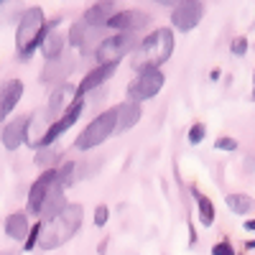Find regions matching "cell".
<instances>
[{
	"mask_svg": "<svg viewBox=\"0 0 255 255\" xmlns=\"http://www.w3.org/2000/svg\"><path fill=\"white\" fill-rule=\"evenodd\" d=\"M113 15H115V5L113 3H95V5L87 8V13L82 15V20L90 28H102V26H108V20Z\"/></svg>",
	"mask_w": 255,
	"mask_h": 255,
	"instance_id": "cell-18",
	"label": "cell"
},
{
	"mask_svg": "<svg viewBox=\"0 0 255 255\" xmlns=\"http://www.w3.org/2000/svg\"><path fill=\"white\" fill-rule=\"evenodd\" d=\"M74 72V56H67V54H61V56H56V59H49L46 61V67L41 69V82H46V84H51V82H67V77Z\"/></svg>",
	"mask_w": 255,
	"mask_h": 255,
	"instance_id": "cell-13",
	"label": "cell"
},
{
	"mask_svg": "<svg viewBox=\"0 0 255 255\" xmlns=\"http://www.w3.org/2000/svg\"><path fill=\"white\" fill-rule=\"evenodd\" d=\"M0 255H18V253H15V250H3Z\"/></svg>",
	"mask_w": 255,
	"mask_h": 255,
	"instance_id": "cell-32",
	"label": "cell"
},
{
	"mask_svg": "<svg viewBox=\"0 0 255 255\" xmlns=\"http://www.w3.org/2000/svg\"><path fill=\"white\" fill-rule=\"evenodd\" d=\"M28 232H31V222H28L26 212H13V215H8V220H5V235L10 240H18V243L23 240L26 243Z\"/></svg>",
	"mask_w": 255,
	"mask_h": 255,
	"instance_id": "cell-19",
	"label": "cell"
},
{
	"mask_svg": "<svg viewBox=\"0 0 255 255\" xmlns=\"http://www.w3.org/2000/svg\"><path fill=\"white\" fill-rule=\"evenodd\" d=\"M82 217H84V207L82 204H64L54 217L41 222V232H38V243L36 248L41 250H56L64 243H69L79 227H82Z\"/></svg>",
	"mask_w": 255,
	"mask_h": 255,
	"instance_id": "cell-1",
	"label": "cell"
},
{
	"mask_svg": "<svg viewBox=\"0 0 255 255\" xmlns=\"http://www.w3.org/2000/svg\"><path fill=\"white\" fill-rule=\"evenodd\" d=\"M145 26H151V15L143 10H120L108 20V28H113L118 33H138Z\"/></svg>",
	"mask_w": 255,
	"mask_h": 255,
	"instance_id": "cell-10",
	"label": "cell"
},
{
	"mask_svg": "<svg viewBox=\"0 0 255 255\" xmlns=\"http://www.w3.org/2000/svg\"><path fill=\"white\" fill-rule=\"evenodd\" d=\"M113 133H115V108L100 113V115L79 133V138L74 140V145L79 148V151H90V148L102 145Z\"/></svg>",
	"mask_w": 255,
	"mask_h": 255,
	"instance_id": "cell-4",
	"label": "cell"
},
{
	"mask_svg": "<svg viewBox=\"0 0 255 255\" xmlns=\"http://www.w3.org/2000/svg\"><path fill=\"white\" fill-rule=\"evenodd\" d=\"M74 97H77V87H74V84H69V82L56 84L54 92H51V97H49V113H51V115L64 113V110H67V105H69Z\"/></svg>",
	"mask_w": 255,
	"mask_h": 255,
	"instance_id": "cell-17",
	"label": "cell"
},
{
	"mask_svg": "<svg viewBox=\"0 0 255 255\" xmlns=\"http://www.w3.org/2000/svg\"><path fill=\"white\" fill-rule=\"evenodd\" d=\"M245 230H250V232H255V220H248V222H245Z\"/></svg>",
	"mask_w": 255,
	"mask_h": 255,
	"instance_id": "cell-31",
	"label": "cell"
},
{
	"mask_svg": "<svg viewBox=\"0 0 255 255\" xmlns=\"http://www.w3.org/2000/svg\"><path fill=\"white\" fill-rule=\"evenodd\" d=\"M56 179H59V184L67 189V186H72L74 184V179H77V163L74 161H67L59 171H56Z\"/></svg>",
	"mask_w": 255,
	"mask_h": 255,
	"instance_id": "cell-23",
	"label": "cell"
},
{
	"mask_svg": "<svg viewBox=\"0 0 255 255\" xmlns=\"http://www.w3.org/2000/svg\"><path fill=\"white\" fill-rule=\"evenodd\" d=\"M140 118H143V110H140L138 102H133V100L120 102L118 108H115V130H118V133L130 130L133 125H138Z\"/></svg>",
	"mask_w": 255,
	"mask_h": 255,
	"instance_id": "cell-14",
	"label": "cell"
},
{
	"mask_svg": "<svg viewBox=\"0 0 255 255\" xmlns=\"http://www.w3.org/2000/svg\"><path fill=\"white\" fill-rule=\"evenodd\" d=\"M118 72V64H97V67L84 77L82 82H79V87H77V95L79 97H84L87 92H92V90H97L100 84H105L113 74Z\"/></svg>",
	"mask_w": 255,
	"mask_h": 255,
	"instance_id": "cell-16",
	"label": "cell"
},
{
	"mask_svg": "<svg viewBox=\"0 0 255 255\" xmlns=\"http://www.w3.org/2000/svg\"><path fill=\"white\" fill-rule=\"evenodd\" d=\"M87 31H90V26L87 23H84V20H77V23H72V28H69V44L72 46H79L82 49V44H84V38H87Z\"/></svg>",
	"mask_w": 255,
	"mask_h": 255,
	"instance_id": "cell-22",
	"label": "cell"
},
{
	"mask_svg": "<svg viewBox=\"0 0 255 255\" xmlns=\"http://www.w3.org/2000/svg\"><path fill=\"white\" fill-rule=\"evenodd\" d=\"M28 128H31V115H20V118L5 123L3 133H0V143L8 151H18L23 143H28Z\"/></svg>",
	"mask_w": 255,
	"mask_h": 255,
	"instance_id": "cell-11",
	"label": "cell"
},
{
	"mask_svg": "<svg viewBox=\"0 0 255 255\" xmlns=\"http://www.w3.org/2000/svg\"><path fill=\"white\" fill-rule=\"evenodd\" d=\"M20 97H23V82L20 79L0 82V123L15 110V105L20 102Z\"/></svg>",
	"mask_w": 255,
	"mask_h": 255,
	"instance_id": "cell-12",
	"label": "cell"
},
{
	"mask_svg": "<svg viewBox=\"0 0 255 255\" xmlns=\"http://www.w3.org/2000/svg\"><path fill=\"white\" fill-rule=\"evenodd\" d=\"M46 13L41 8H28L18 20L15 28V51L20 59H31V54L41 46V38L46 33Z\"/></svg>",
	"mask_w": 255,
	"mask_h": 255,
	"instance_id": "cell-3",
	"label": "cell"
},
{
	"mask_svg": "<svg viewBox=\"0 0 255 255\" xmlns=\"http://www.w3.org/2000/svg\"><path fill=\"white\" fill-rule=\"evenodd\" d=\"M230 51L235 54V56H245V51H248V38H245V36H238L235 41H232Z\"/></svg>",
	"mask_w": 255,
	"mask_h": 255,
	"instance_id": "cell-28",
	"label": "cell"
},
{
	"mask_svg": "<svg viewBox=\"0 0 255 255\" xmlns=\"http://www.w3.org/2000/svg\"><path fill=\"white\" fill-rule=\"evenodd\" d=\"M202 18H204V5L197 3V0H186V3H179L174 5L171 10V23L176 31H191V28H197L202 23Z\"/></svg>",
	"mask_w": 255,
	"mask_h": 255,
	"instance_id": "cell-8",
	"label": "cell"
},
{
	"mask_svg": "<svg viewBox=\"0 0 255 255\" xmlns=\"http://www.w3.org/2000/svg\"><path fill=\"white\" fill-rule=\"evenodd\" d=\"M225 202H227V207L235 212V215H248V212L253 209V204H255L248 194H227Z\"/></svg>",
	"mask_w": 255,
	"mask_h": 255,
	"instance_id": "cell-21",
	"label": "cell"
},
{
	"mask_svg": "<svg viewBox=\"0 0 255 255\" xmlns=\"http://www.w3.org/2000/svg\"><path fill=\"white\" fill-rule=\"evenodd\" d=\"M171 54H174V31L171 28H158L151 36H145L135 46L133 67H135V72L161 69V64H166L171 59Z\"/></svg>",
	"mask_w": 255,
	"mask_h": 255,
	"instance_id": "cell-2",
	"label": "cell"
},
{
	"mask_svg": "<svg viewBox=\"0 0 255 255\" xmlns=\"http://www.w3.org/2000/svg\"><path fill=\"white\" fill-rule=\"evenodd\" d=\"M215 148H217V151H238V140L225 135V138H217L215 140Z\"/></svg>",
	"mask_w": 255,
	"mask_h": 255,
	"instance_id": "cell-27",
	"label": "cell"
},
{
	"mask_svg": "<svg viewBox=\"0 0 255 255\" xmlns=\"http://www.w3.org/2000/svg\"><path fill=\"white\" fill-rule=\"evenodd\" d=\"M212 255H235V248H232L230 240H220L215 248H212Z\"/></svg>",
	"mask_w": 255,
	"mask_h": 255,
	"instance_id": "cell-29",
	"label": "cell"
},
{
	"mask_svg": "<svg viewBox=\"0 0 255 255\" xmlns=\"http://www.w3.org/2000/svg\"><path fill=\"white\" fill-rule=\"evenodd\" d=\"M163 84H166V74L161 69H143L128 84V97L140 105L143 100H153L163 90Z\"/></svg>",
	"mask_w": 255,
	"mask_h": 255,
	"instance_id": "cell-7",
	"label": "cell"
},
{
	"mask_svg": "<svg viewBox=\"0 0 255 255\" xmlns=\"http://www.w3.org/2000/svg\"><path fill=\"white\" fill-rule=\"evenodd\" d=\"M253 100H255V87H253Z\"/></svg>",
	"mask_w": 255,
	"mask_h": 255,
	"instance_id": "cell-33",
	"label": "cell"
},
{
	"mask_svg": "<svg viewBox=\"0 0 255 255\" xmlns=\"http://www.w3.org/2000/svg\"><path fill=\"white\" fill-rule=\"evenodd\" d=\"M38 232H41V220H38L36 225H31V232H28V238H26V243H23V250H33V248H36Z\"/></svg>",
	"mask_w": 255,
	"mask_h": 255,
	"instance_id": "cell-26",
	"label": "cell"
},
{
	"mask_svg": "<svg viewBox=\"0 0 255 255\" xmlns=\"http://www.w3.org/2000/svg\"><path fill=\"white\" fill-rule=\"evenodd\" d=\"M204 135H207V125H204V123H194V125L189 128V143H191V145L202 143Z\"/></svg>",
	"mask_w": 255,
	"mask_h": 255,
	"instance_id": "cell-25",
	"label": "cell"
},
{
	"mask_svg": "<svg viewBox=\"0 0 255 255\" xmlns=\"http://www.w3.org/2000/svg\"><path fill=\"white\" fill-rule=\"evenodd\" d=\"M56 158H61V153L56 151V148H38V153H36V166H38V168H51Z\"/></svg>",
	"mask_w": 255,
	"mask_h": 255,
	"instance_id": "cell-24",
	"label": "cell"
},
{
	"mask_svg": "<svg viewBox=\"0 0 255 255\" xmlns=\"http://www.w3.org/2000/svg\"><path fill=\"white\" fill-rule=\"evenodd\" d=\"M56 184H59V179H56L54 168H46V171L31 184V191H28V212H31V215H38V212H41V207H44V202L49 199L51 189Z\"/></svg>",
	"mask_w": 255,
	"mask_h": 255,
	"instance_id": "cell-9",
	"label": "cell"
},
{
	"mask_svg": "<svg viewBox=\"0 0 255 255\" xmlns=\"http://www.w3.org/2000/svg\"><path fill=\"white\" fill-rule=\"evenodd\" d=\"M56 23H59V20H54V23L46 26V33H44V38H41V46H38L46 61L61 56V54H64V46H67V36H64L61 31H56Z\"/></svg>",
	"mask_w": 255,
	"mask_h": 255,
	"instance_id": "cell-15",
	"label": "cell"
},
{
	"mask_svg": "<svg viewBox=\"0 0 255 255\" xmlns=\"http://www.w3.org/2000/svg\"><path fill=\"white\" fill-rule=\"evenodd\" d=\"M108 217H110V209L105 207V204H100V207L95 209V225H97V227H105V225H108Z\"/></svg>",
	"mask_w": 255,
	"mask_h": 255,
	"instance_id": "cell-30",
	"label": "cell"
},
{
	"mask_svg": "<svg viewBox=\"0 0 255 255\" xmlns=\"http://www.w3.org/2000/svg\"><path fill=\"white\" fill-rule=\"evenodd\" d=\"M194 197H197V209H199V222L204 227L215 225V204H212L209 197H204L199 189H194Z\"/></svg>",
	"mask_w": 255,
	"mask_h": 255,
	"instance_id": "cell-20",
	"label": "cell"
},
{
	"mask_svg": "<svg viewBox=\"0 0 255 255\" xmlns=\"http://www.w3.org/2000/svg\"><path fill=\"white\" fill-rule=\"evenodd\" d=\"M138 44H140L138 33H115V36L102 38V44L95 49V56L100 64H120V59L135 51Z\"/></svg>",
	"mask_w": 255,
	"mask_h": 255,
	"instance_id": "cell-5",
	"label": "cell"
},
{
	"mask_svg": "<svg viewBox=\"0 0 255 255\" xmlns=\"http://www.w3.org/2000/svg\"><path fill=\"white\" fill-rule=\"evenodd\" d=\"M82 110H84V97H74L69 105H67V110L61 113V118H54V123L46 128V133L41 135V140L36 143V148H51L64 133L69 130V128L79 120V115H82Z\"/></svg>",
	"mask_w": 255,
	"mask_h": 255,
	"instance_id": "cell-6",
	"label": "cell"
}]
</instances>
